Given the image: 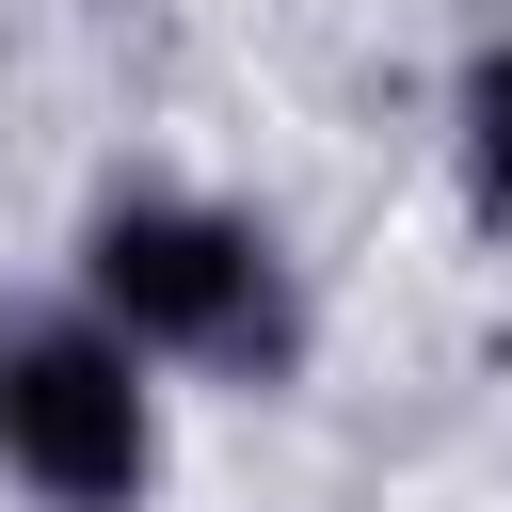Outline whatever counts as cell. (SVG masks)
<instances>
[{
  "label": "cell",
  "instance_id": "1",
  "mask_svg": "<svg viewBox=\"0 0 512 512\" xmlns=\"http://www.w3.org/2000/svg\"><path fill=\"white\" fill-rule=\"evenodd\" d=\"M64 288H96L192 400H288L320 352V288L288 224L208 176H96L64 224Z\"/></svg>",
  "mask_w": 512,
  "mask_h": 512
},
{
  "label": "cell",
  "instance_id": "3",
  "mask_svg": "<svg viewBox=\"0 0 512 512\" xmlns=\"http://www.w3.org/2000/svg\"><path fill=\"white\" fill-rule=\"evenodd\" d=\"M448 192H464V224L512 256V16L496 32H464V64H448Z\"/></svg>",
  "mask_w": 512,
  "mask_h": 512
},
{
  "label": "cell",
  "instance_id": "2",
  "mask_svg": "<svg viewBox=\"0 0 512 512\" xmlns=\"http://www.w3.org/2000/svg\"><path fill=\"white\" fill-rule=\"evenodd\" d=\"M176 368L96 304V288H32L0 304V496L16 512H144L176 464Z\"/></svg>",
  "mask_w": 512,
  "mask_h": 512
}]
</instances>
